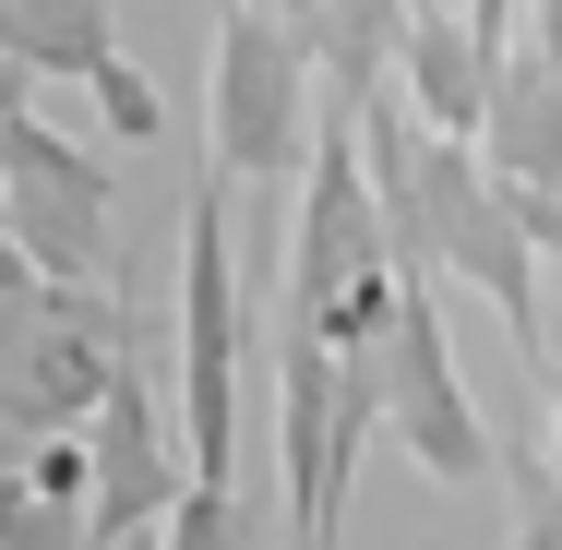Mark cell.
Wrapping results in <instances>:
<instances>
[{
  "mask_svg": "<svg viewBox=\"0 0 562 550\" xmlns=\"http://www.w3.org/2000/svg\"><path fill=\"white\" fill-rule=\"evenodd\" d=\"M383 431L419 442L431 479H491V431H479V407L454 383V347H443V276H419L395 335H383Z\"/></svg>",
  "mask_w": 562,
  "mask_h": 550,
  "instance_id": "cell-1",
  "label": "cell"
},
{
  "mask_svg": "<svg viewBox=\"0 0 562 550\" xmlns=\"http://www.w3.org/2000/svg\"><path fill=\"white\" fill-rule=\"evenodd\" d=\"M85 454H97V491H85V539L97 550H132L144 527H168L180 515V454L156 442V359L144 347H120L109 395H97V419H85Z\"/></svg>",
  "mask_w": 562,
  "mask_h": 550,
  "instance_id": "cell-2",
  "label": "cell"
},
{
  "mask_svg": "<svg viewBox=\"0 0 562 550\" xmlns=\"http://www.w3.org/2000/svg\"><path fill=\"white\" fill-rule=\"evenodd\" d=\"M24 503H36V479H24V454H0V539L24 527Z\"/></svg>",
  "mask_w": 562,
  "mask_h": 550,
  "instance_id": "cell-3",
  "label": "cell"
},
{
  "mask_svg": "<svg viewBox=\"0 0 562 550\" xmlns=\"http://www.w3.org/2000/svg\"><path fill=\"white\" fill-rule=\"evenodd\" d=\"M551 419H562V383H551Z\"/></svg>",
  "mask_w": 562,
  "mask_h": 550,
  "instance_id": "cell-4",
  "label": "cell"
}]
</instances>
